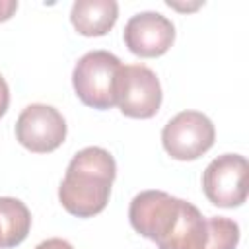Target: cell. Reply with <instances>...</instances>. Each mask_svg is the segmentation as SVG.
<instances>
[{
    "label": "cell",
    "mask_w": 249,
    "mask_h": 249,
    "mask_svg": "<svg viewBox=\"0 0 249 249\" xmlns=\"http://www.w3.org/2000/svg\"><path fill=\"white\" fill-rule=\"evenodd\" d=\"M123 39L132 54L142 58H156L171 49L175 27L165 16L158 12H140L126 21Z\"/></svg>",
    "instance_id": "ba28073f"
},
{
    "label": "cell",
    "mask_w": 249,
    "mask_h": 249,
    "mask_svg": "<svg viewBox=\"0 0 249 249\" xmlns=\"http://www.w3.org/2000/svg\"><path fill=\"white\" fill-rule=\"evenodd\" d=\"M117 177L115 158L97 146L74 154L58 187L62 208L76 218H93L105 210Z\"/></svg>",
    "instance_id": "7a4b0ae2"
},
{
    "label": "cell",
    "mask_w": 249,
    "mask_h": 249,
    "mask_svg": "<svg viewBox=\"0 0 249 249\" xmlns=\"http://www.w3.org/2000/svg\"><path fill=\"white\" fill-rule=\"evenodd\" d=\"M16 138L29 152H54L66 138V121L54 107L31 103L16 121Z\"/></svg>",
    "instance_id": "52a82bcc"
},
{
    "label": "cell",
    "mask_w": 249,
    "mask_h": 249,
    "mask_svg": "<svg viewBox=\"0 0 249 249\" xmlns=\"http://www.w3.org/2000/svg\"><path fill=\"white\" fill-rule=\"evenodd\" d=\"M247 160L239 154H224L212 160L202 173L206 198L222 208H235L247 200Z\"/></svg>",
    "instance_id": "8992f818"
},
{
    "label": "cell",
    "mask_w": 249,
    "mask_h": 249,
    "mask_svg": "<svg viewBox=\"0 0 249 249\" xmlns=\"http://www.w3.org/2000/svg\"><path fill=\"white\" fill-rule=\"evenodd\" d=\"M35 249H74L66 239H60V237H51L47 241H41Z\"/></svg>",
    "instance_id": "5bb4252c"
},
{
    "label": "cell",
    "mask_w": 249,
    "mask_h": 249,
    "mask_svg": "<svg viewBox=\"0 0 249 249\" xmlns=\"http://www.w3.org/2000/svg\"><path fill=\"white\" fill-rule=\"evenodd\" d=\"M8 107H10V88H8L6 80L0 76V119L6 115Z\"/></svg>",
    "instance_id": "7c38bea8"
},
{
    "label": "cell",
    "mask_w": 249,
    "mask_h": 249,
    "mask_svg": "<svg viewBox=\"0 0 249 249\" xmlns=\"http://www.w3.org/2000/svg\"><path fill=\"white\" fill-rule=\"evenodd\" d=\"M119 18L115 0H78L72 4L70 21L84 37H101L113 29Z\"/></svg>",
    "instance_id": "9c48e42d"
},
{
    "label": "cell",
    "mask_w": 249,
    "mask_h": 249,
    "mask_svg": "<svg viewBox=\"0 0 249 249\" xmlns=\"http://www.w3.org/2000/svg\"><path fill=\"white\" fill-rule=\"evenodd\" d=\"M18 10V2L16 0H0V23L8 21Z\"/></svg>",
    "instance_id": "4fadbf2b"
},
{
    "label": "cell",
    "mask_w": 249,
    "mask_h": 249,
    "mask_svg": "<svg viewBox=\"0 0 249 249\" xmlns=\"http://www.w3.org/2000/svg\"><path fill=\"white\" fill-rule=\"evenodd\" d=\"M115 101L124 117L152 119L161 105L158 76L144 64L121 66L115 82Z\"/></svg>",
    "instance_id": "277c9868"
},
{
    "label": "cell",
    "mask_w": 249,
    "mask_h": 249,
    "mask_svg": "<svg viewBox=\"0 0 249 249\" xmlns=\"http://www.w3.org/2000/svg\"><path fill=\"white\" fill-rule=\"evenodd\" d=\"M31 230L29 208L12 196H0V249L19 245Z\"/></svg>",
    "instance_id": "30bf717a"
},
{
    "label": "cell",
    "mask_w": 249,
    "mask_h": 249,
    "mask_svg": "<svg viewBox=\"0 0 249 249\" xmlns=\"http://www.w3.org/2000/svg\"><path fill=\"white\" fill-rule=\"evenodd\" d=\"M216 140L212 121L198 111H183L175 115L161 130L165 152L179 161H193L206 154Z\"/></svg>",
    "instance_id": "5b68a950"
},
{
    "label": "cell",
    "mask_w": 249,
    "mask_h": 249,
    "mask_svg": "<svg viewBox=\"0 0 249 249\" xmlns=\"http://www.w3.org/2000/svg\"><path fill=\"white\" fill-rule=\"evenodd\" d=\"M136 233L152 239L158 249H204L208 237L206 218L200 210L165 191H142L128 208Z\"/></svg>",
    "instance_id": "6da1fadb"
},
{
    "label": "cell",
    "mask_w": 249,
    "mask_h": 249,
    "mask_svg": "<svg viewBox=\"0 0 249 249\" xmlns=\"http://www.w3.org/2000/svg\"><path fill=\"white\" fill-rule=\"evenodd\" d=\"M121 66V60L109 51L86 53L72 72V84L78 99L97 111L113 109L117 105L115 82Z\"/></svg>",
    "instance_id": "3957f363"
},
{
    "label": "cell",
    "mask_w": 249,
    "mask_h": 249,
    "mask_svg": "<svg viewBox=\"0 0 249 249\" xmlns=\"http://www.w3.org/2000/svg\"><path fill=\"white\" fill-rule=\"evenodd\" d=\"M208 237L204 249H235L239 243V226L222 216L206 218Z\"/></svg>",
    "instance_id": "8fae6325"
}]
</instances>
